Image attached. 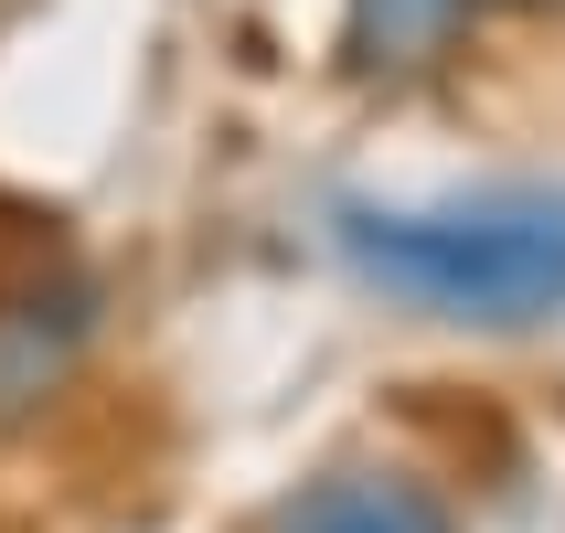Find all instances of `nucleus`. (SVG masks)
Returning <instances> with one entry per match:
<instances>
[{
  "label": "nucleus",
  "mask_w": 565,
  "mask_h": 533,
  "mask_svg": "<svg viewBox=\"0 0 565 533\" xmlns=\"http://www.w3.org/2000/svg\"><path fill=\"white\" fill-rule=\"evenodd\" d=\"M470 11L480 0H352L342 11V64L363 86H416V75H438L459 54Z\"/></svg>",
  "instance_id": "4"
},
{
  "label": "nucleus",
  "mask_w": 565,
  "mask_h": 533,
  "mask_svg": "<svg viewBox=\"0 0 565 533\" xmlns=\"http://www.w3.org/2000/svg\"><path fill=\"white\" fill-rule=\"evenodd\" d=\"M491 11H555V0H491Z\"/></svg>",
  "instance_id": "5"
},
{
  "label": "nucleus",
  "mask_w": 565,
  "mask_h": 533,
  "mask_svg": "<svg viewBox=\"0 0 565 533\" xmlns=\"http://www.w3.org/2000/svg\"><path fill=\"white\" fill-rule=\"evenodd\" d=\"M107 331V288L86 267H32L0 288V427L43 416Z\"/></svg>",
  "instance_id": "2"
},
{
  "label": "nucleus",
  "mask_w": 565,
  "mask_h": 533,
  "mask_svg": "<svg viewBox=\"0 0 565 533\" xmlns=\"http://www.w3.org/2000/svg\"><path fill=\"white\" fill-rule=\"evenodd\" d=\"M256 533H459V512L416 470H320L288 502H267Z\"/></svg>",
  "instance_id": "3"
},
{
  "label": "nucleus",
  "mask_w": 565,
  "mask_h": 533,
  "mask_svg": "<svg viewBox=\"0 0 565 533\" xmlns=\"http://www.w3.org/2000/svg\"><path fill=\"white\" fill-rule=\"evenodd\" d=\"M331 246L363 288L470 331H534L565 310V192L502 182L459 203H342Z\"/></svg>",
  "instance_id": "1"
}]
</instances>
